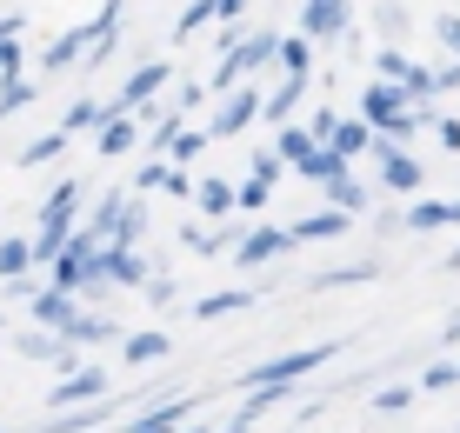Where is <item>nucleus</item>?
I'll return each mask as SVG.
<instances>
[{
	"label": "nucleus",
	"mask_w": 460,
	"mask_h": 433,
	"mask_svg": "<svg viewBox=\"0 0 460 433\" xmlns=\"http://www.w3.org/2000/svg\"><path fill=\"white\" fill-rule=\"evenodd\" d=\"M334 354H347V340H314V347H294V354H274V360H253L241 374V387H300L307 374H321Z\"/></svg>",
	"instance_id": "f257e3e1"
},
{
	"label": "nucleus",
	"mask_w": 460,
	"mask_h": 433,
	"mask_svg": "<svg viewBox=\"0 0 460 433\" xmlns=\"http://www.w3.org/2000/svg\"><path fill=\"white\" fill-rule=\"evenodd\" d=\"M214 127H208V134L214 140H241L247 134V127L253 120H261V87H247V80H241V87H227V93H214Z\"/></svg>",
	"instance_id": "f03ea898"
},
{
	"label": "nucleus",
	"mask_w": 460,
	"mask_h": 433,
	"mask_svg": "<svg viewBox=\"0 0 460 433\" xmlns=\"http://www.w3.org/2000/svg\"><path fill=\"white\" fill-rule=\"evenodd\" d=\"M127 413V400H114V393H101V400H81V407H67V413H47V420L34 427V433H93V427H107V420H120Z\"/></svg>",
	"instance_id": "7ed1b4c3"
},
{
	"label": "nucleus",
	"mask_w": 460,
	"mask_h": 433,
	"mask_svg": "<svg viewBox=\"0 0 460 433\" xmlns=\"http://www.w3.org/2000/svg\"><path fill=\"white\" fill-rule=\"evenodd\" d=\"M347 27H354V7H347V0H300V34L314 47H341Z\"/></svg>",
	"instance_id": "20e7f679"
},
{
	"label": "nucleus",
	"mask_w": 460,
	"mask_h": 433,
	"mask_svg": "<svg viewBox=\"0 0 460 433\" xmlns=\"http://www.w3.org/2000/svg\"><path fill=\"white\" fill-rule=\"evenodd\" d=\"M367 154L380 160V194H420L427 173H420V160L407 154V147H394V140H380V134H374V147H367Z\"/></svg>",
	"instance_id": "39448f33"
},
{
	"label": "nucleus",
	"mask_w": 460,
	"mask_h": 433,
	"mask_svg": "<svg viewBox=\"0 0 460 433\" xmlns=\"http://www.w3.org/2000/svg\"><path fill=\"white\" fill-rule=\"evenodd\" d=\"M194 407H200L194 393H167V400H147L140 413H120V427H114V433H167V427H181Z\"/></svg>",
	"instance_id": "423d86ee"
},
{
	"label": "nucleus",
	"mask_w": 460,
	"mask_h": 433,
	"mask_svg": "<svg viewBox=\"0 0 460 433\" xmlns=\"http://www.w3.org/2000/svg\"><path fill=\"white\" fill-rule=\"evenodd\" d=\"M87 134H93V154H101V160H120V154L140 140V114H120V107L101 101V120H93Z\"/></svg>",
	"instance_id": "0eeeda50"
},
{
	"label": "nucleus",
	"mask_w": 460,
	"mask_h": 433,
	"mask_svg": "<svg viewBox=\"0 0 460 433\" xmlns=\"http://www.w3.org/2000/svg\"><path fill=\"white\" fill-rule=\"evenodd\" d=\"M101 393H114V380H107V367H67V374L54 380V393H47V407H81V400H101Z\"/></svg>",
	"instance_id": "6e6552de"
},
{
	"label": "nucleus",
	"mask_w": 460,
	"mask_h": 433,
	"mask_svg": "<svg viewBox=\"0 0 460 433\" xmlns=\"http://www.w3.org/2000/svg\"><path fill=\"white\" fill-rule=\"evenodd\" d=\"M288 247H300V240H294L288 227H253V234H241V240H234L227 253H234L241 267H274V261H280Z\"/></svg>",
	"instance_id": "1a4fd4ad"
},
{
	"label": "nucleus",
	"mask_w": 460,
	"mask_h": 433,
	"mask_svg": "<svg viewBox=\"0 0 460 433\" xmlns=\"http://www.w3.org/2000/svg\"><path fill=\"white\" fill-rule=\"evenodd\" d=\"M161 87H167V60H140V67H134V74H127L120 87H114V101H107V107L134 114V107H147V101H154Z\"/></svg>",
	"instance_id": "9d476101"
},
{
	"label": "nucleus",
	"mask_w": 460,
	"mask_h": 433,
	"mask_svg": "<svg viewBox=\"0 0 460 433\" xmlns=\"http://www.w3.org/2000/svg\"><path fill=\"white\" fill-rule=\"evenodd\" d=\"M81 194H87V187H81V181L67 173V181H60L54 194L40 200V214H34V220H40V234H67L74 220H81Z\"/></svg>",
	"instance_id": "9b49d317"
},
{
	"label": "nucleus",
	"mask_w": 460,
	"mask_h": 433,
	"mask_svg": "<svg viewBox=\"0 0 460 433\" xmlns=\"http://www.w3.org/2000/svg\"><path fill=\"white\" fill-rule=\"evenodd\" d=\"M307 87H314V74H307V80H300V74H280V87H267V93H261V120H267V127L294 120V114H300V101H307Z\"/></svg>",
	"instance_id": "f8f14e48"
},
{
	"label": "nucleus",
	"mask_w": 460,
	"mask_h": 433,
	"mask_svg": "<svg viewBox=\"0 0 460 433\" xmlns=\"http://www.w3.org/2000/svg\"><path fill=\"white\" fill-rule=\"evenodd\" d=\"M120 27H127V0H101V13L87 21V60H107L120 47Z\"/></svg>",
	"instance_id": "ddd939ff"
},
{
	"label": "nucleus",
	"mask_w": 460,
	"mask_h": 433,
	"mask_svg": "<svg viewBox=\"0 0 460 433\" xmlns=\"http://www.w3.org/2000/svg\"><path fill=\"white\" fill-rule=\"evenodd\" d=\"M60 340H74V347H107V340H120V320L93 314L87 300H81V307H74V320L60 327Z\"/></svg>",
	"instance_id": "4468645a"
},
{
	"label": "nucleus",
	"mask_w": 460,
	"mask_h": 433,
	"mask_svg": "<svg viewBox=\"0 0 460 433\" xmlns=\"http://www.w3.org/2000/svg\"><path fill=\"white\" fill-rule=\"evenodd\" d=\"M294 173H300L307 187H327V181H341V173H354V160H341V154L321 140V147H307V154L294 160Z\"/></svg>",
	"instance_id": "2eb2a0df"
},
{
	"label": "nucleus",
	"mask_w": 460,
	"mask_h": 433,
	"mask_svg": "<svg viewBox=\"0 0 460 433\" xmlns=\"http://www.w3.org/2000/svg\"><path fill=\"white\" fill-rule=\"evenodd\" d=\"M114 347H120V360H127V367H154V360H167V354H173V340H167L161 327H140V333H120Z\"/></svg>",
	"instance_id": "dca6fc26"
},
{
	"label": "nucleus",
	"mask_w": 460,
	"mask_h": 433,
	"mask_svg": "<svg viewBox=\"0 0 460 433\" xmlns=\"http://www.w3.org/2000/svg\"><path fill=\"white\" fill-rule=\"evenodd\" d=\"M347 227H354V214H341V207H314V214L294 220V240H347Z\"/></svg>",
	"instance_id": "f3484780"
},
{
	"label": "nucleus",
	"mask_w": 460,
	"mask_h": 433,
	"mask_svg": "<svg viewBox=\"0 0 460 433\" xmlns=\"http://www.w3.org/2000/svg\"><path fill=\"white\" fill-rule=\"evenodd\" d=\"M401 107H407V93L394 87V80H380V74H374V87H360V120H367V127L394 120V114H401Z\"/></svg>",
	"instance_id": "a211bd4d"
},
{
	"label": "nucleus",
	"mask_w": 460,
	"mask_h": 433,
	"mask_svg": "<svg viewBox=\"0 0 460 433\" xmlns=\"http://www.w3.org/2000/svg\"><path fill=\"white\" fill-rule=\"evenodd\" d=\"M107 240H114V247H140V240H147V200H140V194L120 200V214H114V227H107Z\"/></svg>",
	"instance_id": "6ab92c4d"
},
{
	"label": "nucleus",
	"mask_w": 460,
	"mask_h": 433,
	"mask_svg": "<svg viewBox=\"0 0 460 433\" xmlns=\"http://www.w3.org/2000/svg\"><path fill=\"white\" fill-rule=\"evenodd\" d=\"M253 300H261L253 287H214L208 300H194V320H227V314H247Z\"/></svg>",
	"instance_id": "aec40b11"
},
{
	"label": "nucleus",
	"mask_w": 460,
	"mask_h": 433,
	"mask_svg": "<svg viewBox=\"0 0 460 433\" xmlns=\"http://www.w3.org/2000/svg\"><path fill=\"white\" fill-rule=\"evenodd\" d=\"M327 147H334L341 160H360V154L374 147V127L360 120V114H341V120H334V134H327Z\"/></svg>",
	"instance_id": "412c9836"
},
{
	"label": "nucleus",
	"mask_w": 460,
	"mask_h": 433,
	"mask_svg": "<svg viewBox=\"0 0 460 433\" xmlns=\"http://www.w3.org/2000/svg\"><path fill=\"white\" fill-rule=\"evenodd\" d=\"M47 74H67V67H81V60H87V27H67V34H60V40H47Z\"/></svg>",
	"instance_id": "4be33fe9"
},
{
	"label": "nucleus",
	"mask_w": 460,
	"mask_h": 433,
	"mask_svg": "<svg viewBox=\"0 0 460 433\" xmlns=\"http://www.w3.org/2000/svg\"><path fill=\"white\" fill-rule=\"evenodd\" d=\"M208 147H214V134H208V127H187V120H181V134H173L167 147H161V160H173V167H194V160L208 154Z\"/></svg>",
	"instance_id": "5701e85b"
},
{
	"label": "nucleus",
	"mask_w": 460,
	"mask_h": 433,
	"mask_svg": "<svg viewBox=\"0 0 460 433\" xmlns=\"http://www.w3.org/2000/svg\"><path fill=\"white\" fill-rule=\"evenodd\" d=\"M274 67L307 80V74H314V40H307V34H280V40H274Z\"/></svg>",
	"instance_id": "b1692460"
},
{
	"label": "nucleus",
	"mask_w": 460,
	"mask_h": 433,
	"mask_svg": "<svg viewBox=\"0 0 460 433\" xmlns=\"http://www.w3.org/2000/svg\"><path fill=\"white\" fill-rule=\"evenodd\" d=\"M200 207V220H234V187L227 181H194V194H187Z\"/></svg>",
	"instance_id": "393cba45"
},
{
	"label": "nucleus",
	"mask_w": 460,
	"mask_h": 433,
	"mask_svg": "<svg viewBox=\"0 0 460 433\" xmlns=\"http://www.w3.org/2000/svg\"><path fill=\"white\" fill-rule=\"evenodd\" d=\"M401 227H407V234H440V227H454V207H447V200H414V207L401 214Z\"/></svg>",
	"instance_id": "a878e982"
},
{
	"label": "nucleus",
	"mask_w": 460,
	"mask_h": 433,
	"mask_svg": "<svg viewBox=\"0 0 460 433\" xmlns=\"http://www.w3.org/2000/svg\"><path fill=\"white\" fill-rule=\"evenodd\" d=\"M321 194H327V207H341V214H354V220H360V214H367V207H374V194H367V187L354 181V173H341V181H327Z\"/></svg>",
	"instance_id": "bb28decb"
},
{
	"label": "nucleus",
	"mask_w": 460,
	"mask_h": 433,
	"mask_svg": "<svg viewBox=\"0 0 460 433\" xmlns=\"http://www.w3.org/2000/svg\"><path fill=\"white\" fill-rule=\"evenodd\" d=\"M40 87L27 74H0V127H7V114H21V107H34Z\"/></svg>",
	"instance_id": "cd10ccee"
},
{
	"label": "nucleus",
	"mask_w": 460,
	"mask_h": 433,
	"mask_svg": "<svg viewBox=\"0 0 460 433\" xmlns=\"http://www.w3.org/2000/svg\"><path fill=\"white\" fill-rule=\"evenodd\" d=\"M21 34H27V13H7L0 21V74H21V60H27Z\"/></svg>",
	"instance_id": "c85d7f7f"
},
{
	"label": "nucleus",
	"mask_w": 460,
	"mask_h": 433,
	"mask_svg": "<svg viewBox=\"0 0 460 433\" xmlns=\"http://www.w3.org/2000/svg\"><path fill=\"white\" fill-rule=\"evenodd\" d=\"M67 147H74V134H67V127H54V134H40V140H27V147H21V167H47V160H60Z\"/></svg>",
	"instance_id": "c756f323"
},
{
	"label": "nucleus",
	"mask_w": 460,
	"mask_h": 433,
	"mask_svg": "<svg viewBox=\"0 0 460 433\" xmlns=\"http://www.w3.org/2000/svg\"><path fill=\"white\" fill-rule=\"evenodd\" d=\"M307 147H321V140H314V134H307L300 120H280V127H274V154L288 160V167H294V160L307 154Z\"/></svg>",
	"instance_id": "7c9ffc66"
},
{
	"label": "nucleus",
	"mask_w": 460,
	"mask_h": 433,
	"mask_svg": "<svg viewBox=\"0 0 460 433\" xmlns=\"http://www.w3.org/2000/svg\"><path fill=\"white\" fill-rule=\"evenodd\" d=\"M380 274L374 261H354V267H327V274H314V287H321V294H334V287H367Z\"/></svg>",
	"instance_id": "2f4dec72"
},
{
	"label": "nucleus",
	"mask_w": 460,
	"mask_h": 433,
	"mask_svg": "<svg viewBox=\"0 0 460 433\" xmlns=\"http://www.w3.org/2000/svg\"><path fill=\"white\" fill-rule=\"evenodd\" d=\"M267 200H274V187H267V181H261V173H247V181H241V187H234V214H261V207H267Z\"/></svg>",
	"instance_id": "473e14b6"
},
{
	"label": "nucleus",
	"mask_w": 460,
	"mask_h": 433,
	"mask_svg": "<svg viewBox=\"0 0 460 433\" xmlns=\"http://www.w3.org/2000/svg\"><path fill=\"white\" fill-rule=\"evenodd\" d=\"M407 67H414V54H401L394 40H380V47H374V74H380V80H401Z\"/></svg>",
	"instance_id": "72a5a7b5"
},
{
	"label": "nucleus",
	"mask_w": 460,
	"mask_h": 433,
	"mask_svg": "<svg viewBox=\"0 0 460 433\" xmlns=\"http://www.w3.org/2000/svg\"><path fill=\"white\" fill-rule=\"evenodd\" d=\"M93 120H101V101H93V93H81V101H74V107H67V114H60V127H67V134H74V140H81V134H87V127H93Z\"/></svg>",
	"instance_id": "f704fd0d"
},
{
	"label": "nucleus",
	"mask_w": 460,
	"mask_h": 433,
	"mask_svg": "<svg viewBox=\"0 0 460 433\" xmlns=\"http://www.w3.org/2000/svg\"><path fill=\"white\" fill-rule=\"evenodd\" d=\"M407 407H414V387H380V393H374V413H380V420H401Z\"/></svg>",
	"instance_id": "c9c22d12"
},
{
	"label": "nucleus",
	"mask_w": 460,
	"mask_h": 433,
	"mask_svg": "<svg viewBox=\"0 0 460 433\" xmlns=\"http://www.w3.org/2000/svg\"><path fill=\"white\" fill-rule=\"evenodd\" d=\"M27 267H34V247H27V240H0V280L27 274Z\"/></svg>",
	"instance_id": "e433bc0d"
},
{
	"label": "nucleus",
	"mask_w": 460,
	"mask_h": 433,
	"mask_svg": "<svg viewBox=\"0 0 460 433\" xmlns=\"http://www.w3.org/2000/svg\"><path fill=\"white\" fill-rule=\"evenodd\" d=\"M200 27H214V0H187V13H181V27H173V34H181V40H194Z\"/></svg>",
	"instance_id": "4c0bfd02"
},
{
	"label": "nucleus",
	"mask_w": 460,
	"mask_h": 433,
	"mask_svg": "<svg viewBox=\"0 0 460 433\" xmlns=\"http://www.w3.org/2000/svg\"><path fill=\"white\" fill-rule=\"evenodd\" d=\"M247 173H261L267 187H280V181H288V160H280L274 147H253V167H247Z\"/></svg>",
	"instance_id": "58836bf2"
},
{
	"label": "nucleus",
	"mask_w": 460,
	"mask_h": 433,
	"mask_svg": "<svg viewBox=\"0 0 460 433\" xmlns=\"http://www.w3.org/2000/svg\"><path fill=\"white\" fill-rule=\"evenodd\" d=\"M120 200H127V194H107V200H101V207H93V214L81 220V227H87L93 240H107V227H114V214H120Z\"/></svg>",
	"instance_id": "ea45409f"
},
{
	"label": "nucleus",
	"mask_w": 460,
	"mask_h": 433,
	"mask_svg": "<svg viewBox=\"0 0 460 433\" xmlns=\"http://www.w3.org/2000/svg\"><path fill=\"white\" fill-rule=\"evenodd\" d=\"M140 294H147V307H167V300H181V280H173V274H147Z\"/></svg>",
	"instance_id": "a19ab883"
},
{
	"label": "nucleus",
	"mask_w": 460,
	"mask_h": 433,
	"mask_svg": "<svg viewBox=\"0 0 460 433\" xmlns=\"http://www.w3.org/2000/svg\"><path fill=\"white\" fill-rule=\"evenodd\" d=\"M420 387H427V393H447V387H460V374H454V360H427V374H420Z\"/></svg>",
	"instance_id": "79ce46f5"
},
{
	"label": "nucleus",
	"mask_w": 460,
	"mask_h": 433,
	"mask_svg": "<svg viewBox=\"0 0 460 433\" xmlns=\"http://www.w3.org/2000/svg\"><path fill=\"white\" fill-rule=\"evenodd\" d=\"M161 187H167V200H187V194H194V167H173V160H167V167H161Z\"/></svg>",
	"instance_id": "37998d69"
},
{
	"label": "nucleus",
	"mask_w": 460,
	"mask_h": 433,
	"mask_svg": "<svg viewBox=\"0 0 460 433\" xmlns=\"http://www.w3.org/2000/svg\"><path fill=\"white\" fill-rule=\"evenodd\" d=\"M427 127H434V140H440L447 154H460V120H454V114H434V107H427Z\"/></svg>",
	"instance_id": "c03bdc74"
},
{
	"label": "nucleus",
	"mask_w": 460,
	"mask_h": 433,
	"mask_svg": "<svg viewBox=\"0 0 460 433\" xmlns=\"http://www.w3.org/2000/svg\"><path fill=\"white\" fill-rule=\"evenodd\" d=\"M374 27H380V34H407V7H401V0H380V7H374Z\"/></svg>",
	"instance_id": "a18cd8bd"
},
{
	"label": "nucleus",
	"mask_w": 460,
	"mask_h": 433,
	"mask_svg": "<svg viewBox=\"0 0 460 433\" xmlns=\"http://www.w3.org/2000/svg\"><path fill=\"white\" fill-rule=\"evenodd\" d=\"M434 40L460 60V13H434Z\"/></svg>",
	"instance_id": "49530a36"
},
{
	"label": "nucleus",
	"mask_w": 460,
	"mask_h": 433,
	"mask_svg": "<svg viewBox=\"0 0 460 433\" xmlns=\"http://www.w3.org/2000/svg\"><path fill=\"white\" fill-rule=\"evenodd\" d=\"M334 120H341V114H334V107H314V114H307V120H300V127H307V134H314V140H327V134H334Z\"/></svg>",
	"instance_id": "de8ad7c7"
},
{
	"label": "nucleus",
	"mask_w": 460,
	"mask_h": 433,
	"mask_svg": "<svg viewBox=\"0 0 460 433\" xmlns=\"http://www.w3.org/2000/svg\"><path fill=\"white\" fill-rule=\"evenodd\" d=\"M161 167H167V160H161V154H154V160H147V167H140V173H134V194H154V187H161Z\"/></svg>",
	"instance_id": "09e8293b"
},
{
	"label": "nucleus",
	"mask_w": 460,
	"mask_h": 433,
	"mask_svg": "<svg viewBox=\"0 0 460 433\" xmlns=\"http://www.w3.org/2000/svg\"><path fill=\"white\" fill-rule=\"evenodd\" d=\"M434 74V93H454L460 87V60H447V67H427Z\"/></svg>",
	"instance_id": "8fccbe9b"
},
{
	"label": "nucleus",
	"mask_w": 460,
	"mask_h": 433,
	"mask_svg": "<svg viewBox=\"0 0 460 433\" xmlns=\"http://www.w3.org/2000/svg\"><path fill=\"white\" fill-rule=\"evenodd\" d=\"M200 101H208V87H194V80H187V87H181V101H173V107H181V114H194Z\"/></svg>",
	"instance_id": "3c124183"
},
{
	"label": "nucleus",
	"mask_w": 460,
	"mask_h": 433,
	"mask_svg": "<svg viewBox=\"0 0 460 433\" xmlns=\"http://www.w3.org/2000/svg\"><path fill=\"white\" fill-rule=\"evenodd\" d=\"M440 347H460V314L447 320V333H440Z\"/></svg>",
	"instance_id": "603ef678"
},
{
	"label": "nucleus",
	"mask_w": 460,
	"mask_h": 433,
	"mask_svg": "<svg viewBox=\"0 0 460 433\" xmlns=\"http://www.w3.org/2000/svg\"><path fill=\"white\" fill-rule=\"evenodd\" d=\"M447 274H460V247H454V253H447Z\"/></svg>",
	"instance_id": "864d4df0"
},
{
	"label": "nucleus",
	"mask_w": 460,
	"mask_h": 433,
	"mask_svg": "<svg viewBox=\"0 0 460 433\" xmlns=\"http://www.w3.org/2000/svg\"><path fill=\"white\" fill-rule=\"evenodd\" d=\"M447 207H454V227H460V200H447Z\"/></svg>",
	"instance_id": "5fc2aeb1"
},
{
	"label": "nucleus",
	"mask_w": 460,
	"mask_h": 433,
	"mask_svg": "<svg viewBox=\"0 0 460 433\" xmlns=\"http://www.w3.org/2000/svg\"><path fill=\"white\" fill-rule=\"evenodd\" d=\"M454 374H460V360H454Z\"/></svg>",
	"instance_id": "6e6d98bb"
},
{
	"label": "nucleus",
	"mask_w": 460,
	"mask_h": 433,
	"mask_svg": "<svg viewBox=\"0 0 460 433\" xmlns=\"http://www.w3.org/2000/svg\"><path fill=\"white\" fill-rule=\"evenodd\" d=\"M0 433H7V427H0Z\"/></svg>",
	"instance_id": "4d7b16f0"
}]
</instances>
